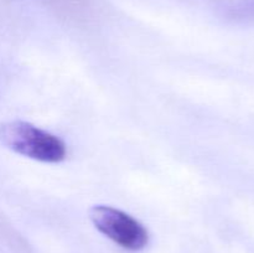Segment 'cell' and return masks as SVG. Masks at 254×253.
<instances>
[{
	"mask_svg": "<svg viewBox=\"0 0 254 253\" xmlns=\"http://www.w3.org/2000/svg\"><path fill=\"white\" fill-rule=\"evenodd\" d=\"M0 141L15 153L42 163H60L67 155L66 145L61 139L27 122L2 123Z\"/></svg>",
	"mask_w": 254,
	"mask_h": 253,
	"instance_id": "cell-1",
	"label": "cell"
},
{
	"mask_svg": "<svg viewBox=\"0 0 254 253\" xmlns=\"http://www.w3.org/2000/svg\"><path fill=\"white\" fill-rule=\"evenodd\" d=\"M94 227L106 237L128 251H141L148 246V230L128 213L112 206L97 205L89 210Z\"/></svg>",
	"mask_w": 254,
	"mask_h": 253,
	"instance_id": "cell-2",
	"label": "cell"
}]
</instances>
